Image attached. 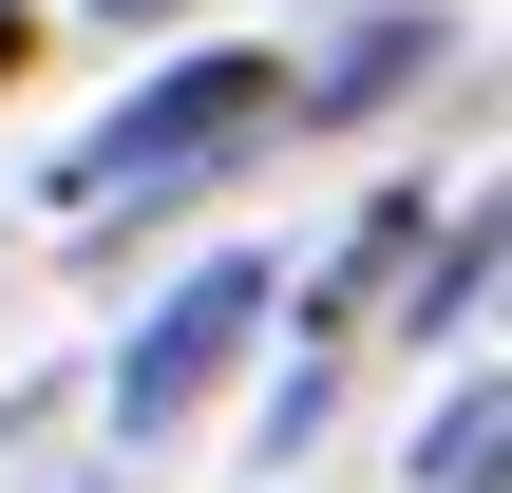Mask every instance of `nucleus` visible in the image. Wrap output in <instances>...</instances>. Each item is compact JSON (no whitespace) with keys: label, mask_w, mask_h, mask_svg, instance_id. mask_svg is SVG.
<instances>
[{"label":"nucleus","mask_w":512,"mask_h":493,"mask_svg":"<svg viewBox=\"0 0 512 493\" xmlns=\"http://www.w3.org/2000/svg\"><path fill=\"white\" fill-rule=\"evenodd\" d=\"M266 304H285V266H247V247H228V266H190V285L114 342V437H171V418L247 361V323H266Z\"/></svg>","instance_id":"obj_2"},{"label":"nucleus","mask_w":512,"mask_h":493,"mask_svg":"<svg viewBox=\"0 0 512 493\" xmlns=\"http://www.w3.org/2000/svg\"><path fill=\"white\" fill-rule=\"evenodd\" d=\"M418 57H437V19H361V57H342V76H323V95H399V76H418Z\"/></svg>","instance_id":"obj_4"},{"label":"nucleus","mask_w":512,"mask_h":493,"mask_svg":"<svg viewBox=\"0 0 512 493\" xmlns=\"http://www.w3.org/2000/svg\"><path fill=\"white\" fill-rule=\"evenodd\" d=\"M285 114H304V76L228 38V57H171L152 95H114V114L57 152V190H76V228H114V209H171V190H209L247 133H285Z\"/></svg>","instance_id":"obj_1"},{"label":"nucleus","mask_w":512,"mask_h":493,"mask_svg":"<svg viewBox=\"0 0 512 493\" xmlns=\"http://www.w3.org/2000/svg\"><path fill=\"white\" fill-rule=\"evenodd\" d=\"M19 57H38V19H19V0H0V76H19Z\"/></svg>","instance_id":"obj_5"},{"label":"nucleus","mask_w":512,"mask_h":493,"mask_svg":"<svg viewBox=\"0 0 512 493\" xmlns=\"http://www.w3.org/2000/svg\"><path fill=\"white\" fill-rule=\"evenodd\" d=\"M95 19H171V0H95Z\"/></svg>","instance_id":"obj_6"},{"label":"nucleus","mask_w":512,"mask_h":493,"mask_svg":"<svg viewBox=\"0 0 512 493\" xmlns=\"http://www.w3.org/2000/svg\"><path fill=\"white\" fill-rule=\"evenodd\" d=\"M494 437H512V418H494V380H475V399L437 418V456H418V493H494Z\"/></svg>","instance_id":"obj_3"}]
</instances>
